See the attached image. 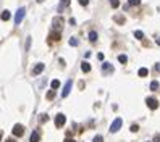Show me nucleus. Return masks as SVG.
Returning a JSON list of instances; mask_svg holds the SVG:
<instances>
[{
    "mask_svg": "<svg viewBox=\"0 0 160 142\" xmlns=\"http://www.w3.org/2000/svg\"><path fill=\"white\" fill-rule=\"evenodd\" d=\"M49 39H50V42H57V41H60V34H57V32H52V34L49 36Z\"/></svg>",
    "mask_w": 160,
    "mask_h": 142,
    "instance_id": "nucleus-14",
    "label": "nucleus"
},
{
    "mask_svg": "<svg viewBox=\"0 0 160 142\" xmlns=\"http://www.w3.org/2000/svg\"><path fill=\"white\" fill-rule=\"evenodd\" d=\"M157 89H159V82L152 81V82H150V91H157Z\"/></svg>",
    "mask_w": 160,
    "mask_h": 142,
    "instance_id": "nucleus-20",
    "label": "nucleus"
},
{
    "mask_svg": "<svg viewBox=\"0 0 160 142\" xmlns=\"http://www.w3.org/2000/svg\"><path fill=\"white\" fill-rule=\"evenodd\" d=\"M115 21H116V23H120V24H123V23H125V18H123V16H118V15H116V16H115Z\"/></svg>",
    "mask_w": 160,
    "mask_h": 142,
    "instance_id": "nucleus-25",
    "label": "nucleus"
},
{
    "mask_svg": "<svg viewBox=\"0 0 160 142\" xmlns=\"http://www.w3.org/2000/svg\"><path fill=\"white\" fill-rule=\"evenodd\" d=\"M39 121L40 123H47V121H49V115H40Z\"/></svg>",
    "mask_w": 160,
    "mask_h": 142,
    "instance_id": "nucleus-23",
    "label": "nucleus"
},
{
    "mask_svg": "<svg viewBox=\"0 0 160 142\" xmlns=\"http://www.w3.org/2000/svg\"><path fill=\"white\" fill-rule=\"evenodd\" d=\"M118 61H120V63H126V61H128V57L121 53V55H118Z\"/></svg>",
    "mask_w": 160,
    "mask_h": 142,
    "instance_id": "nucleus-21",
    "label": "nucleus"
},
{
    "mask_svg": "<svg viewBox=\"0 0 160 142\" xmlns=\"http://www.w3.org/2000/svg\"><path fill=\"white\" fill-rule=\"evenodd\" d=\"M52 26H54L55 29H61V26H63V18H61V16H55L54 21H52Z\"/></svg>",
    "mask_w": 160,
    "mask_h": 142,
    "instance_id": "nucleus-6",
    "label": "nucleus"
},
{
    "mask_svg": "<svg viewBox=\"0 0 160 142\" xmlns=\"http://www.w3.org/2000/svg\"><path fill=\"white\" fill-rule=\"evenodd\" d=\"M37 2H39V3H40V2H44V0H37Z\"/></svg>",
    "mask_w": 160,
    "mask_h": 142,
    "instance_id": "nucleus-36",
    "label": "nucleus"
},
{
    "mask_svg": "<svg viewBox=\"0 0 160 142\" xmlns=\"http://www.w3.org/2000/svg\"><path fill=\"white\" fill-rule=\"evenodd\" d=\"M78 2H79V5H83V7H86L89 3V0H78Z\"/></svg>",
    "mask_w": 160,
    "mask_h": 142,
    "instance_id": "nucleus-29",
    "label": "nucleus"
},
{
    "mask_svg": "<svg viewBox=\"0 0 160 142\" xmlns=\"http://www.w3.org/2000/svg\"><path fill=\"white\" fill-rule=\"evenodd\" d=\"M102 71H104V74H108V73H113V66L112 63H102Z\"/></svg>",
    "mask_w": 160,
    "mask_h": 142,
    "instance_id": "nucleus-9",
    "label": "nucleus"
},
{
    "mask_svg": "<svg viewBox=\"0 0 160 142\" xmlns=\"http://www.w3.org/2000/svg\"><path fill=\"white\" fill-rule=\"evenodd\" d=\"M110 3H112L113 8H118V7H120V0H110Z\"/></svg>",
    "mask_w": 160,
    "mask_h": 142,
    "instance_id": "nucleus-24",
    "label": "nucleus"
},
{
    "mask_svg": "<svg viewBox=\"0 0 160 142\" xmlns=\"http://www.w3.org/2000/svg\"><path fill=\"white\" fill-rule=\"evenodd\" d=\"M89 41L91 42H95V41H97V32H95V31H91V32H89Z\"/></svg>",
    "mask_w": 160,
    "mask_h": 142,
    "instance_id": "nucleus-15",
    "label": "nucleus"
},
{
    "mask_svg": "<svg viewBox=\"0 0 160 142\" xmlns=\"http://www.w3.org/2000/svg\"><path fill=\"white\" fill-rule=\"evenodd\" d=\"M31 45V37H28V41H26V49H29Z\"/></svg>",
    "mask_w": 160,
    "mask_h": 142,
    "instance_id": "nucleus-31",
    "label": "nucleus"
},
{
    "mask_svg": "<svg viewBox=\"0 0 160 142\" xmlns=\"http://www.w3.org/2000/svg\"><path fill=\"white\" fill-rule=\"evenodd\" d=\"M50 86H52V89H58L60 87V81L58 79H54V81L50 82Z\"/></svg>",
    "mask_w": 160,
    "mask_h": 142,
    "instance_id": "nucleus-18",
    "label": "nucleus"
},
{
    "mask_svg": "<svg viewBox=\"0 0 160 142\" xmlns=\"http://www.w3.org/2000/svg\"><path fill=\"white\" fill-rule=\"evenodd\" d=\"M11 18V13L8 10H3L2 11V21H8Z\"/></svg>",
    "mask_w": 160,
    "mask_h": 142,
    "instance_id": "nucleus-12",
    "label": "nucleus"
},
{
    "mask_svg": "<svg viewBox=\"0 0 160 142\" xmlns=\"http://www.w3.org/2000/svg\"><path fill=\"white\" fill-rule=\"evenodd\" d=\"M24 13H26V8H24V7L18 8V11H16V15H15V24L16 26H18L21 21L24 20Z\"/></svg>",
    "mask_w": 160,
    "mask_h": 142,
    "instance_id": "nucleus-1",
    "label": "nucleus"
},
{
    "mask_svg": "<svg viewBox=\"0 0 160 142\" xmlns=\"http://www.w3.org/2000/svg\"><path fill=\"white\" fill-rule=\"evenodd\" d=\"M44 68H45V65H44V63H37V65H36L34 68H32V74H34V76L40 74V73L44 71Z\"/></svg>",
    "mask_w": 160,
    "mask_h": 142,
    "instance_id": "nucleus-8",
    "label": "nucleus"
},
{
    "mask_svg": "<svg viewBox=\"0 0 160 142\" xmlns=\"http://www.w3.org/2000/svg\"><path fill=\"white\" fill-rule=\"evenodd\" d=\"M138 74H139L141 78H145V76H147V74H149V71L145 70V68H141V70L138 71Z\"/></svg>",
    "mask_w": 160,
    "mask_h": 142,
    "instance_id": "nucleus-16",
    "label": "nucleus"
},
{
    "mask_svg": "<svg viewBox=\"0 0 160 142\" xmlns=\"http://www.w3.org/2000/svg\"><path fill=\"white\" fill-rule=\"evenodd\" d=\"M81 70H83V73H89L91 71V63L89 61H83V63H81Z\"/></svg>",
    "mask_w": 160,
    "mask_h": 142,
    "instance_id": "nucleus-11",
    "label": "nucleus"
},
{
    "mask_svg": "<svg viewBox=\"0 0 160 142\" xmlns=\"http://www.w3.org/2000/svg\"><path fill=\"white\" fill-rule=\"evenodd\" d=\"M157 44H159V45H160V37H159V39H157Z\"/></svg>",
    "mask_w": 160,
    "mask_h": 142,
    "instance_id": "nucleus-35",
    "label": "nucleus"
},
{
    "mask_svg": "<svg viewBox=\"0 0 160 142\" xmlns=\"http://www.w3.org/2000/svg\"><path fill=\"white\" fill-rule=\"evenodd\" d=\"M5 142H15V139H7Z\"/></svg>",
    "mask_w": 160,
    "mask_h": 142,
    "instance_id": "nucleus-34",
    "label": "nucleus"
},
{
    "mask_svg": "<svg viewBox=\"0 0 160 142\" xmlns=\"http://www.w3.org/2000/svg\"><path fill=\"white\" fill-rule=\"evenodd\" d=\"M145 103H147V106H149L150 110L159 108V100H157V99H154V97H149V99L145 100Z\"/></svg>",
    "mask_w": 160,
    "mask_h": 142,
    "instance_id": "nucleus-3",
    "label": "nucleus"
},
{
    "mask_svg": "<svg viewBox=\"0 0 160 142\" xmlns=\"http://www.w3.org/2000/svg\"><path fill=\"white\" fill-rule=\"evenodd\" d=\"M65 142H76L75 139H65Z\"/></svg>",
    "mask_w": 160,
    "mask_h": 142,
    "instance_id": "nucleus-33",
    "label": "nucleus"
},
{
    "mask_svg": "<svg viewBox=\"0 0 160 142\" xmlns=\"http://www.w3.org/2000/svg\"><path fill=\"white\" fill-rule=\"evenodd\" d=\"M134 37L136 39H142L144 37V32L142 31H134Z\"/></svg>",
    "mask_w": 160,
    "mask_h": 142,
    "instance_id": "nucleus-22",
    "label": "nucleus"
},
{
    "mask_svg": "<svg viewBox=\"0 0 160 142\" xmlns=\"http://www.w3.org/2000/svg\"><path fill=\"white\" fill-rule=\"evenodd\" d=\"M94 142H104V137H102V136H95L94 137Z\"/></svg>",
    "mask_w": 160,
    "mask_h": 142,
    "instance_id": "nucleus-27",
    "label": "nucleus"
},
{
    "mask_svg": "<svg viewBox=\"0 0 160 142\" xmlns=\"http://www.w3.org/2000/svg\"><path fill=\"white\" fill-rule=\"evenodd\" d=\"M138 129H139L138 124H133V126H131V132H138Z\"/></svg>",
    "mask_w": 160,
    "mask_h": 142,
    "instance_id": "nucleus-28",
    "label": "nucleus"
},
{
    "mask_svg": "<svg viewBox=\"0 0 160 142\" xmlns=\"http://www.w3.org/2000/svg\"><path fill=\"white\" fill-rule=\"evenodd\" d=\"M40 141V132L39 131H32L29 136V142H39Z\"/></svg>",
    "mask_w": 160,
    "mask_h": 142,
    "instance_id": "nucleus-10",
    "label": "nucleus"
},
{
    "mask_svg": "<svg viewBox=\"0 0 160 142\" xmlns=\"http://www.w3.org/2000/svg\"><path fill=\"white\" fill-rule=\"evenodd\" d=\"M65 123H66V116L63 115V113H58V115L55 116V126L57 128H61Z\"/></svg>",
    "mask_w": 160,
    "mask_h": 142,
    "instance_id": "nucleus-2",
    "label": "nucleus"
},
{
    "mask_svg": "<svg viewBox=\"0 0 160 142\" xmlns=\"http://www.w3.org/2000/svg\"><path fill=\"white\" fill-rule=\"evenodd\" d=\"M155 71H159V73H160V63H157V65H155Z\"/></svg>",
    "mask_w": 160,
    "mask_h": 142,
    "instance_id": "nucleus-32",
    "label": "nucleus"
},
{
    "mask_svg": "<svg viewBox=\"0 0 160 142\" xmlns=\"http://www.w3.org/2000/svg\"><path fill=\"white\" fill-rule=\"evenodd\" d=\"M121 124H123V121H121V118H116L115 121L110 124V132H116L118 129L121 128Z\"/></svg>",
    "mask_w": 160,
    "mask_h": 142,
    "instance_id": "nucleus-4",
    "label": "nucleus"
},
{
    "mask_svg": "<svg viewBox=\"0 0 160 142\" xmlns=\"http://www.w3.org/2000/svg\"><path fill=\"white\" fill-rule=\"evenodd\" d=\"M70 5V0H60V7H58V13H60L65 7H68Z\"/></svg>",
    "mask_w": 160,
    "mask_h": 142,
    "instance_id": "nucleus-13",
    "label": "nucleus"
},
{
    "mask_svg": "<svg viewBox=\"0 0 160 142\" xmlns=\"http://www.w3.org/2000/svg\"><path fill=\"white\" fill-rule=\"evenodd\" d=\"M128 3H130L131 7H134V5H139L141 0H128Z\"/></svg>",
    "mask_w": 160,
    "mask_h": 142,
    "instance_id": "nucleus-26",
    "label": "nucleus"
},
{
    "mask_svg": "<svg viewBox=\"0 0 160 142\" xmlns=\"http://www.w3.org/2000/svg\"><path fill=\"white\" fill-rule=\"evenodd\" d=\"M71 87H73V82L68 81V82L65 84V87H63V91H61V97H68V95H70Z\"/></svg>",
    "mask_w": 160,
    "mask_h": 142,
    "instance_id": "nucleus-7",
    "label": "nucleus"
},
{
    "mask_svg": "<svg viewBox=\"0 0 160 142\" xmlns=\"http://www.w3.org/2000/svg\"><path fill=\"white\" fill-rule=\"evenodd\" d=\"M70 45L71 47H78V45H79V41H78L76 37H71V39H70Z\"/></svg>",
    "mask_w": 160,
    "mask_h": 142,
    "instance_id": "nucleus-17",
    "label": "nucleus"
},
{
    "mask_svg": "<svg viewBox=\"0 0 160 142\" xmlns=\"http://www.w3.org/2000/svg\"><path fill=\"white\" fill-rule=\"evenodd\" d=\"M23 134H24V128L21 126V124H15V126H13V136L21 137Z\"/></svg>",
    "mask_w": 160,
    "mask_h": 142,
    "instance_id": "nucleus-5",
    "label": "nucleus"
},
{
    "mask_svg": "<svg viewBox=\"0 0 160 142\" xmlns=\"http://www.w3.org/2000/svg\"><path fill=\"white\" fill-rule=\"evenodd\" d=\"M55 94H57V91H55V89H52V91H49V94H47V99H49V100H52V99L55 97Z\"/></svg>",
    "mask_w": 160,
    "mask_h": 142,
    "instance_id": "nucleus-19",
    "label": "nucleus"
},
{
    "mask_svg": "<svg viewBox=\"0 0 160 142\" xmlns=\"http://www.w3.org/2000/svg\"><path fill=\"white\" fill-rule=\"evenodd\" d=\"M154 142H160V134H155V137H154Z\"/></svg>",
    "mask_w": 160,
    "mask_h": 142,
    "instance_id": "nucleus-30",
    "label": "nucleus"
}]
</instances>
